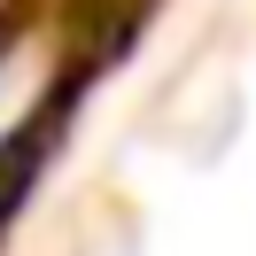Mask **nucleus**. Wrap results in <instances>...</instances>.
Listing matches in <instances>:
<instances>
[{
	"label": "nucleus",
	"mask_w": 256,
	"mask_h": 256,
	"mask_svg": "<svg viewBox=\"0 0 256 256\" xmlns=\"http://www.w3.org/2000/svg\"><path fill=\"white\" fill-rule=\"evenodd\" d=\"M70 101V47L32 16H0V210L32 186Z\"/></svg>",
	"instance_id": "nucleus-1"
}]
</instances>
